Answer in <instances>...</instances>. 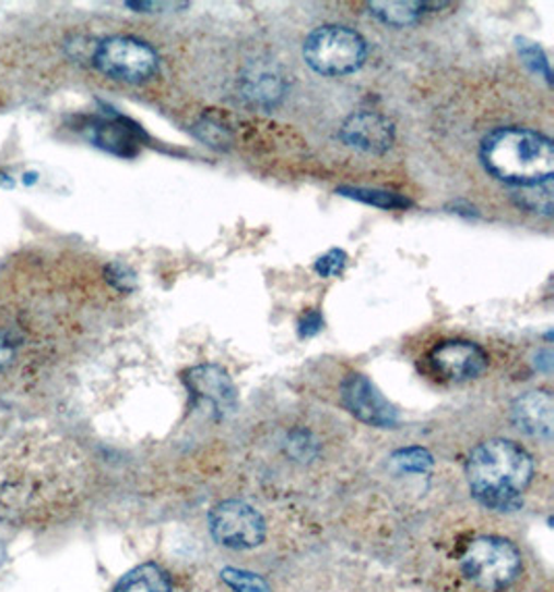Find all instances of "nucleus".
Wrapping results in <instances>:
<instances>
[{
  "label": "nucleus",
  "instance_id": "nucleus-1",
  "mask_svg": "<svg viewBox=\"0 0 554 592\" xmlns=\"http://www.w3.org/2000/svg\"><path fill=\"white\" fill-rule=\"evenodd\" d=\"M473 497L493 509H514L534 476L532 455L507 439L478 445L465 465Z\"/></svg>",
  "mask_w": 554,
  "mask_h": 592
},
{
  "label": "nucleus",
  "instance_id": "nucleus-2",
  "mask_svg": "<svg viewBox=\"0 0 554 592\" xmlns=\"http://www.w3.org/2000/svg\"><path fill=\"white\" fill-rule=\"evenodd\" d=\"M484 169L511 188L551 179L554 173L553 140L523 128L494 129L482 140Z\"/></svg>",
  "mask_w": 554,
  "mask_h": 592
},
{
  "label": "nucleus",
  "instance_id": "nucleus-3",
  "mask_svg": "<svg viewBox=\"0 0 554 592\" xmlns=\"http://www.w3.org/2000/svg\"><path fill=\"white\" fill-rule=\"evenodd\" d=\"M368 57L366 40L343 25H325L309 34L304 44L306 63L320 75L343 78L355 73Z\"/></svg>",
  "mask_w": 554,
  "mask_h": 592
},
{
  "label": "nucleus",
  "instance_id": "nucleus-4",
  "mask_svg": "<svg viewBox=\"0 0 554 592\" xmlns=\"http://www.w3.org/2000/svg\"><path fill=\"white\" fill-rule=\"evenodd\" d=\"M461 568L475 587L503 591L514 584L521 570V553L500 536L473 538L461 557Z\"/></svg>",
  "mask_w": 554,
  "mask_h": 592
},
{
  "label": "nucleus",
  "instance_id": "nucleus-5",
  "mask_svg": "<svg viewBox=\"0 0 554 592\" xmlns=\"http://www.w3.org/2000/svg\"><path fill=\"white\" fill-rule=\"evenodd\" d=\"M94 64L106 78L125 84H144L158 73V55L138 38L113 36L96 46Z\"/></svg>",
  "mask_w": 554,
  "mask_h": 592
},
{
  "label": "nucleus",
  "instance_id": "nucleus-6",
  "mask_svg": "<svg viewBox=\"0 0 554 592\" xmlns=\"http://www.w3.org/2000/svg\"><path fill=\"white\" fill-rule=\"evenodd\" d=\"M208 524L212 536L228 549H254L267 536V522L260 511L235 499L210 509Z\"/></svg>",
  "mask_w": 554,
  "mask_h": 592
},
{
  "label": "nucleus",
  "instance_id": "nucleus-7",
  "mask_svg": "<svg viewBox=\"0 0 554 592\" xmlns=\"http://www.w3.org/2000/svg\"><path fill=\"white\" fill-rule=\"evenodd\" d=\"M185 384L196 405L208 410L219 421H225L237 407V389L228 372L214 364H200L185 372Z\"/></svg>",
  "mask_w": 554,
  "mask_h": 592
},
{
  "label": "nucleus",
  "instance_id": "nucleus-8",
  "mask_svg": "<svg viewBox=\"0 0 554 592\" xmlns=\"http://www.w3.org/2000/svg\"><path fill=\"white\" fill-rule=\"evenodd\" d=\"M341 402L357 421L376 428H392L399 412L364 375H347L341 382Z\"/></svg>",
  "mask_w": 554,
  "mask_h": 592
},
{
  "label": "nucleus",
  "instance_id": "nucleus-9",
  "mask_svg": "<svg viewBox=\"0 0 554 592\" xmlns=\"http://www.w3.org/2000/svg\"><path fill=\"white\" fill-rule=\"evenodd\" d=\"M434 370L447 381H470L488 366V354L473 341L452 339L434 347L431 356Z\"/></svg>",
  "mask_w": 554,
  "mask_h": 592
},
{
  "label": "nucleus",
  "instance_id": "nucleus-10",
  "mask_svg": "<svg viewBox=\"0 0 554 592\" xmlns=\"http://www.w3.org/2000/svg\"><path fill=\"white\" fill-rule=\"evenodd\" d=\"M339 135L351 149L366 154H385L394 142V128L387 117L364 110L351 115Z\"/></svg>",
  "mask_w": 554,
  "mask_h": 592
},
{
  "label": "nucleus",
  "instance_id": "nucleus-11",
  "mask_svg": "<svg viewBox=\"0 0 554 592\" xmlns=\"http://www.w3.org/2000/svg\"><path fill=\"white\" fill-rule=\"evenodd\" d=\"M511 416L515 426L526 435L544 441L553 439L554 400L549 391H528L517 398Z\"/></svg>",
  "mask_w": 554,
  "mask_h": 592
},
{
  "label": "nucleus",
  "instance_id": "nucleus-12",
  "mask_svg": "<svg viewBox=\"0 0 554 592\" xmlns=\"http://www.w3.org/2000/svg\"><path fill=\"white\" fill-rule=\"evenodd\" d=\"M87 135L98 149L108 150L119 156H133L144 131L129 119L113 115L106 119H92V123L87 126Z\"/></svg>",
  "mask_w": 554,
  "mask_h": 592
},
{
  "label": "nucleus",
  "instance_id": "nucleus-13",
  "mask_svg": "<svg viewBox=\"0 0 554 592\" xmlns=\"http://www.w3.org/2000/svg\"><path fill=\"white\" fill-rule=\"evenodd\" d=\"M369 13L390 27H408L417 23L426 13L428 2H411V0H389V2H369Z\"/></svg>",
  "mask_w": 554,
  "mask_h": 592
},
{
  "label": "nucleus",
  "instance_id": "nucleus-14",
  "mask_svg": "<svg viewBox=\"0 0 554 592\" xmlns=\"http://www.w3.org/2000/svg\"><path fill=\"white\" fill-rule=\"evenodd\" d=\"M170 578L161 566L144 564L125 573L115 592H170Z\"/></svg>",
  "mask_w": 554,
  "mask_h": 592
},
{
  "label": "nucleus",
  "instance_id": "nucleus-15",
  "mask_svg": "<svg viewBox=\"0 0 554 592\" xmlns=\"http://www.w3.org/2000/svg\"><path fill=\"white\" fill-rule=\"evenodd\" d=\"M553 177H551V179H544V181H540V183L521 186V188H514V190H511V198H514V202L519 209L534 212V214H542V216H551V214H553Z\"/></svg>",
  "mask_w": 554,
  "mask_h": 592
},
{
  "label": "nucleus",
  "instance_id": "nucleus-16",
  "mask_svg": "<svg viewBox=\"0 0 554 592\" xmlns=\"http://www.w3.org/2000/svg\"><path fill=\"white\" fill-rule=\"evenodd\" d=\"M337 193L343 196V198L355 200V202L382 209V211H405V209H410L411 206L410 198H405L401 193H394V191L347 188V186H343V188L337 190Z\"/></svg>",
  "mask_w": 554,
  "mask_h": 592
},
{
  "label": "nucleus",
  "instance_id": "nucleus-17",
  "mask_svg": "<svg viewBox=\"0 0 554 592\" xmlns=\"http://www.w3.org/2000/svg\"><path fill=\"white\" fill-rule=\"evenodd\" d=\"M517 44V52L521 57V61L526 63V67L535 73L538 78H544V82L551 85L553 84V73H551V63H549V57L546 52L542 50L540 44L532 43L528 38H515Z\"/></svg>",
  "mask_w": 554,
  "mask_h": 592
},
{
  "label": "nucleus",
  "instance_id": "nucleus-18",
  "mask_svg": "<svg viewBox=\"0 0 554 592\" xmlns=\"http://www.w3.org/2000/svg\"><path fill=\"white\" fill-rule=\"evenodd\" d=\"M390 460L399 472H408V474H426V472H431L432 464H434L431 451L424 447L399 449L397 453H392Z\"/></svg>",
  "mask_w": 554,
  "mask_h": 592
},
{
  "label": "nucleus",
  "instance_id": "nucleus-19",
  "mask_svg": "<svg viewBox=\"0 0 554 592\" xmlns=\"http://www.w3.org/2000/svg\"><path fill=\"white\" fill-rule=\"evenodd\" d=\"M221 578L235 592H270L267 582L258 573H251V571L226 568L221 571Z\"/></svg>",
  "mask_w": 554,
  "mask_h": 592
},
{
  "label": "nucleus",
  "instance_id": "nucleus-20",
  "mask_svg": "<svg viewBox=\"0 0 554 592\" xmlns=\"http://www.w3.org/2000/svg\"><path fill=\"white\" fill-rule=\"evenodd\" d=\"M347 267V254L341 248H332L327 254L320 256L314 264V271L322 279L339 276Z\"/></svg>",
  "mask_w": 554,
  "mask_h": 592
},
{
  "label": "nucleus",
  "instance_id": "nucleus-21",
  "mask_svg": "<svg viewBox=\"0 0 554 592\" xmlns=\"http://www.w3.org/2000/svg\"><path fill=\"white\" fill-rule=\"evenodd\" d=\"M104 279L117 289V292H123L129 294L135 289V273L121 262H110L106 269H104Z\"/></svg>",
  "mask_w": 554,
  "mask_h": 592
},
{
  "label": "nucleus",
  "instance_id": "nucleus-22",
  "mask_svg": "<svg viewBox=\"0 0 554 592\" xmlns=\"http://www.w3.org/2000/svg\"><path fill=\"white\" fill-rule=\"evenodd\" d=\"M322 329H325V317L316 308L304 312L302 318H299V322H297V333H299V338L302 339L316 338Z\"/></svg>",
  "mask_w": 554,
  "mask_h": 592
},
{
  "label": "nucleus",
  "instance_id": "nucleus-23",
  "mask_svg": "<svg viewBox=\"0 0 554 592\" xmlns=\"http://www.w3.org/2000/svg\"><path fill=\"white\" fill-rule=\"evenodd\" d=\"M17 352V339L9 331H0V372L11 366V362L15 358Z\"/></svg>",
  "mask_w": 554,
  "mask_h": 592
},
{
  "label": "nucleus",
  "instance_id": "nucleus-24",
  "mask_svg": "<svg viewBox=\"0 0 554 592\" xmlns=\"http://www.w3.org/2000/svg\"><path fill=\"white\" fill-rule=\"evenodd\" d=\"M129 9L138 11H175V9H187L189 2H127Z\"/></svg>",
  "mask_w": 554,
  "mask_h": 592
},
{
  "label": "nucleus",
  "instance_id": "nucleus-25",
  "mask_svg": "<svg viewBox=\"0 0 554 592\" xmlns=\"http://www.w3.org/2000/svg\"><path fill=\"white\" fill-rule=\"evenodd\" d=\"M0 564H2V553H0Z\"/></svg>",
  "mask_w": 554,
  "mask_h": 592
}]
</instances>
